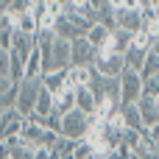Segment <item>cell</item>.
Instances as JSON below:
<instances>
[{
	"label": "cell",
	"mask_w": 159,
	"mask_h": 159,
	"mask_svg": "<svg viewBox=\"0 0 159 159\" xmlns=\"http://www.w3.org/2000/svg\"><path fill=\"white\" fill-rule=\"evenodd\" d=\"M95 22L92 20H87L84 14H78V11H67L64 8V14H59L56 17V34L59 36H64V39H81V36H87L89 34V28H92Z\"/></svg>",
	"instance_id": "cell-1"
},
{
	"label": "cell",
	"mask_w": 159,
	"mask_h": 159,
	"mask_svg": "<svg viewBox=\"0 0 159 159\" xmlns=\"http://www.w3.org/2000/svg\"><path fill=\"white\" fill-rule=\"evenodd\" d=\"M92 123H95V117L92 115H87V112H81L78 106L73 109V112H67L64 117H61V137L64 140H87V134H89V129H92Z\"/></svg>",
	"instance_id": "cell-2"
},
{
	"label": "cell",
	"mask_w": 159,
	"mask_h": 159,
	"mask_svg": "<svg viewBox=\"0 0 159 159\" xmlns=\"http://www.w3.org/2000/svg\"><path fill=\"white\" fill-rule=\"evenodd\" d=\"M143 95H145V78H143V73L123 70V75H120V101H123V106L126 103H140Z\"/></svg>",
	"instance_id": "cell-3"
},
{
	"label": "cell",
	"mask_w": 159,
	"mask_h": 159,
	"mask_svg": "<svg viewBox=\"0 0 159 159\" xmlns=\"http://www.w3.org/2000/svg\"><path fill=\"white\" fill-rule=\"evenodd\" d=\"M39 92H42V78H25L20 84V95H17V109L22 117H31L36 112L39 103Z\"/></svg>",
	"instance_id": "cell-4"
},
{
	"label": "cell",
	"mask_w": 159,
	"mask_h": 159,
	"mask_svg": "<svg viewBox=\"0 0 159 159\" xmlns=\"http://www.w3.org/2000/svg\"><path fill=\"white\" fill-rule=\"evenodd\" d=\"M101 75H109V78H120L123 70H126V56L123 53H112V50H98V59L92 64Z\"/></svg>",
	"instance_id": "cell-5"
},
{
	"label": "cell",
	"mask_w": 159,
	"mask_h": 159,
	"mask_svg": "<svg viewBox=\"0 0 159 159\" xmlns=\"http://www.w3.org/2000/svg\"><path fill=\"white\" fill-rule=\"evenodd\" d=\"M98 59V48L87 42V36L73 39V67H92Z\"/></svg>",
	"instance_id": "cell-6"
},
{
	"label": "cell",
	"mask_w": 159,
	"mask_h": 159,
	"mask_svg": "<svg viewBox=\"0 0 159 159\" xmlns=\"http://www.w3.org/2000/svg\"><path fill=\"white\" fill-rule=\"evenodd\" d=\"M115 22H117V28H126V31H131V34H140V31L145 28L140 8H126V6L115 11Z\"/></svg>",
	"instance_id": "cell-7"
},
{
	"label": "cell",
	"mask_w": 159,
	"mask_h": 159,
	"mask_svg": "<svg viewBox=\"0 0 159 159\" xmlns=\"http://www.w3.org/2000/svg\"><path fill=\"white\" fill-rule=\"evenodd\" d=\"M14 31H22V34H31V36H36L42 31V22L34 14V8H28L22 14H14Z\"/></svg>",
	"instance_id": "cell-8"
},
{
	"label": "cell",
	"mask_w": 159,
	"mask_h": 159,
	"mask_svg": "<svg viewBox=\"0 0 159 159\" xmlns=\"http://www.w3.org/2000/svg\"><path fill=\"white\" fill-rule=\"evenodd\" d=\"M112 34H115V28H109V25H103V22H95V25L89 28V34H87V42L95 45L98 50H103V48L112 42Z\"/></svg>",
	"instance_id": "cell-9"
},
{
	"label": "cell",
	"mask_w": 159,
	"mask_h": 159,
	"mask_svg": "<svg viewBox=\"0 0 159 159\" xmlns=\"http://www.w3.org/2000/svg\"><path fill=\"white\" fill-rule=\"evenodd\" d=\"M134 45V34L131 31H126V28H115V34H112V42L103 48V50H112V53H123L126 56V50Z\"/></svg>",
	"instance_id": "cell-10"
},
{
	"label": "cell",
	"mask_w": 159,
	"mask_h": 159,
	"mask_svg": "<svg viewBox=\"0 0 159 159\" xmlns=\"http://www.w3.org/2000/svg\"><path fill=\"white\" fill-rule=\"evenodd\" d=\"M95 78V67H70L67 70V87L78 89V87H89Z\"/></svg>",
	"instance_id": "cell-11"
},
{
	"label": "cell",
	"mask_w": 159,
	"mask_h": 159,
	"mask_svg": "<svg viewBox=\"0 0 159 159\" xmlns=\"http://www.w3.org/2000/svg\"><path fill=\"white\" fill-rule=\"evenodd\" d=\"M75 106L81 109V112H87V115H98V98H95V92H92V87H78L75 89Z\"/></svg>",
	"instance_id": "cell-12"
},
{
	"label": "cell",
	"mask_w": 159,
	"mask_h": 159,
	"mask_svg": "<svg viewBox=\"0 0 159 159\" xmlns=\"http://www.w3.org/2000/svg\"><path fill=\"white\" fill-rule=\"evenodd\" d=\"M148 53H151V48H143V45H131V48L126 50V70H137V73H143Z\"/></svg>",
	"instance_id": "cell-13"
},
{
	"label": "cell",
	"mask_w": 159,
	"mask_h": 159,
	"mask_svg": "<svg viewBox=\"0 0 159 159\" xmlns=\"http://www.w3.org/2000/svg\"><path fill=\"white\" fill-rule=\"evenodd\" d=\"M45 134H48V129H45L42 123H36V120L25 117L22 137H25V143H28V145H36V148H42V143H45Z\"/></svg>",
	"instance_id": "cell-14"
},
{
	"label": "cell",
	"mask_w": 159,
	"mask_h": 159,
	"mask_svg": "<svg viewBox=\"0 0 159 159\" xmlns=\"http://www.w3.org/2000/svg\"><path fill=\"white\" fill-rule=\"evenodd\" d=\"M42 87L50 89L53 95L64 92L67 89V70H50V73H45L42 75Z\"/></svg>",
	"instance_id": "cell-15"
},
{
	"label": "cell",
	"mask_w": 159,
	"mask_h": 159,
	"mask_svg": "<svg viewBox=\"0 0 159 159\" xmlns=\"http://www.w3.org/2000/svg\"><path fill=\"white\" fill-rule=\"evenodd\" d=\"M36 48V36H31V34H22V31H14V53H20L22 59H28L31 56V50Z\"/></svg>",
	"instance_id": "cell-16"
},
{
	"label": "cell",
	"mask_w": 159,
	"mask_h": 159,
	"mask_svg": "<svg viewBox=\"0 0 159 159\" xmlns=\"http://www.w3.org/2000/svg\"><path fill=\"white\" fill-rule=\"evenodd\" d=\"M123 117H126V129H131V131L145 129V120H143L140 103H126V106H123Z\"/></svg>",
	"instance_id": "cell-17"
},
{
	"label": "cell",
	"mask_w": 159,
	"mask_h": 159,
	"mask_svg": "<svg viewBox=\"0 0 159 159\" xmlns=\"http://www.w3.org/2000/svg\"><path fill=\"white\" fill-rule=\"evenodd\" d=\"M140 112H143L145 126H154V123H159V101H157V98L143 95V101H140Z\"/></svg>",
	"instance_id": "cell-18"
},
{
	"label": "cell",
	"mask_w": 159,
	"mask_h": 159,
	"mask_svg": "<svg viewBox=\"0 0 159 159\" xmlns=\"http://www.w3.org/2000/svg\"><path fill=\"white\" fill-rule=\"evenodd\" d=\"M31 6H34L31 0H3V11H8V14H22Z\"/></svg>",
	"instance_id": "cell-19"
},
{
	"label": "cell",
	"mask_w": 159,
	"mask_h": 159,
	"mask_svg": "<svg viewBox=\"0 0 159 159\" xmlns=\"http://www.w3.org/2000/svg\"><path fill=\"white\" fill-rule=\"evenodd\" d=\"M151 75H159V53H148L145 59V67H143V78H151Z\"/></svg>",
	"instance_id": "cell-20"
},
{
	"label": "cell",
	"mask_w": 159,
	"mask_h": 159,
	"mask_svg": "<svg viewBox=\"0 0 159 159\" xmlns=\"http://www.w3.org/2000/svg\"><path fill=\"white\" fill-rule=\"evenodd\" d=\"M14 48V28H6L0 31V50H11Z\"/></svg>",
	"instance_id": "cell-21"
},
{
	"label": "cell",
	"mask_w": 159,
	"mask_h": 159,
	"mask_svg": "<svg viewBox=\"0 0 159 159\" xmlns=\"http://www.w3.org/2000/svg\"><path fill=\"white\" fill-rule=\"evenodd\" d=\"M145 95H148V98H157L159 95V75L145 78Z\"/></svg>",
	"instance_id": "cell-22"
},
{
	"label": "cell",
	"mask_w": 159,
	"mask_h": 159,
	"mask_svg": "<svg viewBox=\"0 0 159 159\" xmlns=\"http://www.w3.org/2000/svg\"><path fill=\"white\" fill-rule=\"evenodd\" d=\"M148 134L154 137V143L159 145V123H154V126H148Z\"/></svg>",
	"instance_id": "cell-23"
},
{
	"label": "cell",
	"mask_w": 159,
	"mask_h": 159,
	"mask_svg": "<svg viewBox=\"0 0 159 159\" xmlns=\"http://www.w3.org/2000/svg\"><path fill=\"white\" fill-rule=\"evenodd\" d=\"M151 50H154V53H159V39L154 42V48H151Z\"/></svg>",
	"instance_id": "cell-24"
},
{
	"label": "cell",
	"mask_w": 159,
	"mask_h": 159,
	"mask_svg": "<svg viewBox=\"0 0 159 159\" xmlns=\"http://www.w3.org/2000/svg\"><path fill=\"white\" fill-rule=\"evenodd\" d=\"M56 3H67V0H56Z\"/></svg>",
	"instance_id": "cell-25"
}]
</instances>
